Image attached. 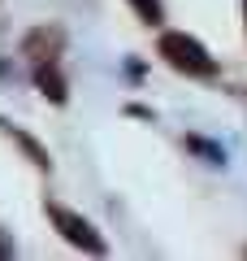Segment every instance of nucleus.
Returning a JSON list of instances; mask_svg holds the SVG:
<instances>
[{"label": "nucleus", "mask_w": 247, "mask_h": 261, "mask_svg": "<svg viewBox=\"0 0 247 261\" xmlns=\"http://www.w3.org/2000/svg\"><path fill=\"white\" fill-rule=\"evenodd\" d=\"M161 57L174 65V70H182V74H200V79H208L212 70H217V65H212V57L204 53L191 35H178V31L161 35Z\"/></svg>", "instance_id": "nucleus-1"}, {"label": "nucleus", "mask_w": 247, "mask_h": 261, "mask_svg": "<svg viewBox=\"0 0 247 261\" xmlns=\"http://www.w3.org/2000/svg\"><path fill=\"white\" fill-rule=\"evenodd\" d=\"M48 214H52V222L61 226V235L70 244H78V248H87V252H104V240L91 231V222H82L78 214H70V209H61V205H52Z\"/></svg>", "instance_id": "nucleus-2"}, {"label": "nucleus", "mask_w": 247, "mask_h": 261, "mask_svg": "<svg viewBox=\"0 0 247 261\" xmlns=\"http://www.w3.org/2000/svg\"><path fill=\"white\" fill-rule=\"evenodd\" d=\"M135 9L143 13L147 22H156V18H161V5H156V0H135Z\"/></svg>", "instance_id": "nucleus-4"}, {"label": "nucleus", "mask_w": 247, "mask_h": 261, "mask_svg": "<svg viewBox=\"0 0 247 261\" xmlns=\"http://www.w3.org/2000/svg\"><path fill=\"white\" fill-rule=\"evenodd\" d=\"M39 87H44V96H52V100H65V83H61V74H56L52 65H39Z\"/></svg>", "instance_id": "nucleus-3"}]
</instances>
